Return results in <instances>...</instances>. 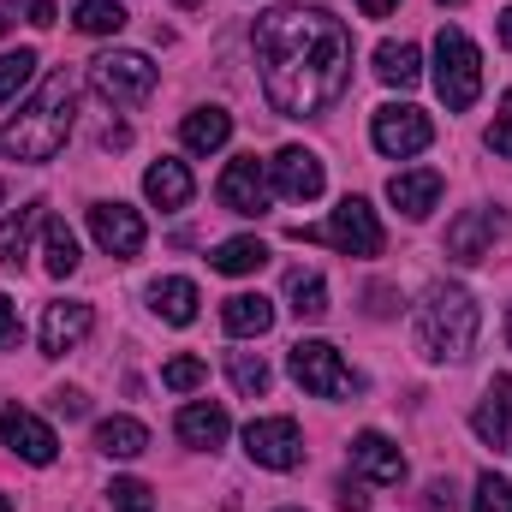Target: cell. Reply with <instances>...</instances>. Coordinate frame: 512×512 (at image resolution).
I'll return each instance as SVG.
<instances>
[{
  "label": "cell",
  "instance_id": "1",
  "mask_svg": "<svg viewBox=\"0 0 512 512\" xmlns=\"http://www.w3.org/2000/svg\"><path fill=\"white\" fill-rule=\"evenodd\" d=\"M262 96L286 120L334 108L352 84V30L322 6H274L251 30Z\"/></svg>",
  "mask_w": 512,
  "mask_h": 512
},
{
  "label": "cell",
  "instance_id": "2",
  "mask_svg": "<svg viewBox=\"0 0 512 512\" xmlns=\"http://www.w3.org/2000/svg\"><path fill=\"white\" fill-rule=\"evenodd\" d=\"M72 137V78L54 72L42 78V90L0 126V149L12 161H54Z\"/></svg>",
  "mask_w": 512,
  "mask_h": 512
},
{
  "label": "cell",
  "instance_id": "3",
  "mask_svg": "<svg viewBox=\"0 0 512 512\" xmlns=\"http://www.w3.org/2000/svg\"><path fill=\"white\" fill-rule=\"evenodd\" d=\"M477 328H483V316H477V298L465 286H429V298L417 304V346L435 364L465 358L477 346Z\"/></svg>",
  "mask_w": 512,
  "mask_h": 512
},
{
  "label": "cell",
  "instance_id": "4",
  "mask_svg": "<svg viewBox=\"0 0 512 512\" xmlns=\"http://www.w3.org/2000/svg\"><path fill=\"white\" fill-rule=\"evenodd\" d=\"M435 90H441V102H447L453 114L477 108V96H483L477 42H471L465 30H453V24H441V36H435Z\"/></svg>",
  "mask_w": 512,
  "mask_h": 512
},
{
  "label": "cell",
  "instance_id": "5",
  "mask_svg": "<svg viewBox=\"0 0 512 512\" xmlns=\"http://www.w3.org/2000/svg\"><path fill=\"white\" fill-rule=\"evenodd\" d=\"M286 239H304V245L322 239L340 256H382V221H376V209L364 197H346L328 227H286Z\"/></svg>",
  "mask_w": 512,
  "mask_h": 512
},
{
  "label": "cell",
  "instance_id": "6",
  "mask_svg": "<svg viewBox=\"0 0 512 512\" xmlns=\"http://www.w3.org/2000/svg\"><path fill=\"white\" fill-rule=\"evenodd\" d=\"M90 84H96V96H102L108 108H137V102L155 96V66H149V54L108 48V54L90 60Z\"/></svg>",
  "mask_w": 512,
  "mask_h": 512
},
{
  "label": "cell",
  "instance_id": "7",
  "mask_svg": "<svg viewBox=\"0 0 512 512\" xmlns=\"http://www.w3.org/2000/svg\"><path fill=\"white\" fill-rule=\"evenodd\" d=\"M286 370H292V382L304 387V393H316V399H346L358 387V376L346 370V358L328 340H298L286 352Z\"/></svg>",
  "mask_w": 512,
  "mask_h": 512
},
{
  "label": "cell",
  "instance_id": "8",
  "mask_svg": "<svg viewBox=\"0 0 512 512\" xmlns=\"http://www.w3.org/2000/svg\"><path fill=\"white\" fill-rule=\"evenodd\" d=\"M370 137H376V149L382 155H417V149H429L435 143V120L423 114V108H405V102H387L376 108V120H370Z\"/></svg>",
  "mask_w": 512,
  "mask_h": 512
},
{
  "label": "cell",
  "instance_id": "9",
  "mask_svg": "<svg viewBox=\"0 0 512 512\" xmlns=\"http://www.w3.org/2000/svg\"><path fill=\"white\" fill-rule=\"evenodd\" d=\"M245 453L256 465H268V471H292L304 459V435H298L292 417H256L245 429Z\"/></svg>",
  "mask_w": 512,
  "mask_h": 512
},
{
  "label": "cell",
  "instance_id": "10",
  "mask_svg": "<svg viewBox=\"0 0 512 512\" xmlns=\"http://www.w3.org/2000/svg\"><path fill=\"white\" fill-rule=\"evenodd\" d=\"M0 441H6L24 465H54V453H60L54 429H48L42 417H30L24 405H6V411H0Z\"/></svg>",
  "mask_w": 512,
  "mask_h": 512
},
{
  "label": "cell",
  "instance_id": "11",
  "mask_svg": "<svg viewBox=\"0 0 512 512\" xmlns=\"http://www.w3.org/2000/svg\"><path fill=\"white\" fill-rule=\"evenodd\" d=\"M507 233V215L501 209H465L453 227H447V256L453 262H483L495 251V239Z\"/></svg>",
  "mask_w": 512,
  "mask_h": 512
},
{
  "label": "cell",
  "instance_id": "12",
  "mask_svg": "<svg viewBox=\"0 0 512 512\" xmlns=\"http://www.w3.org/2000/svg\"><path fill=\"white\" fill-rule=\"evenodd\" d=\"M221 203L233 209V215H268V173H262V161L256 155H233L227 161V173H221Z\"/></svg>",
  "mask_w": 512,
  "mask_h": 512
},
{
  "label": "cell",
  "instance_id": "13",
  "mask_svg": "<svg viewBox=\"0 0 512 512\" xmlns=\"http://www.w3.org/2000/svg\"><path fill=\"white\" fill-rule=\"evenodd\" d=\"M90 328H96V310H90L84 298H54V304L42 310V352H48V358H66Z\"/></svg>",
  "mask_w": 512,
  "mask_h": 512
},
{
  "label": "cell",
  "instance_id": "14",
  "mask_svg": "<svg viewBox=\"0 0 512 512\" xmlns=\"http://www.w3.org/2000/svg\"><path fill=\"white\" fill-rule=\"evenodd\" d=\"M274 185H280V197H292V203H316L322 197V185H328V173H322V161L310 155V149H298V143H286L274 161Z\"/></svg>",
  "mask_w": 512,
  "mask_h": 512
},
{
  "label": "cell",
  "instance_id": "15",
  "mask_svg": "<svg viewBox=\"0 0 512 512\" xmlns=\"http://www.w3.org/2000/svg\"><path fill=\"white\" fill-rule=\"evenodd\" d=\"M90 233H96L102 251L120 256V262L143 251V215L126 209V203H96V209H90Z\"/></svg>",
  "mask_w": 512,
  "mask_h": 512
},
{
  "label": "cell",
  "instance_id": "16",
  "mask_svg": "<svg viewBox=\"0 0 512 512\" xmlns=\"http://www.w3.org/2000/svg\"><path fill=\"white\" fill-rule=\"evenodd\" d=\"M352 465L370 477V483H382V489H393V483H405V453L387 441L382 429H364L358 441H352Z\"/></svg>",
  "mask_w": 512,
  "mask_h": 512
},
{
  "label": "cell",
  "instance_id": "17",
  "mask_svg": "<svg viewBox=\"0 0 512 512\" xmlns=\"http://www.w3.org/2000/svg\"><path fill=\"white\" fill-rule=\"evenodd\" d=\"M441 185H447V179H441L435 167H417V173H393V179H387V203H393V209H405V215L417 221V215H429V209L441 203Z\"/></svg>",
  "mask_w": 512,
  "mask_h": 512
},
{
  "label": "cell",
  "instance_id": "18",
  "mask_svg": "<svg viewBox=\"0 0 512 512\" xmlns=\"http://www.w3.org/2000/svg\"><path fill=\"white\" fill-rule=\"evenodd\" d=\"M191 191H197V185H191V167H185V161H167V155H161V161L143 173V197H149L161 215H167V209H185Z\"/></svg>",
  "mask_w": 512,
  "mask_h": 512
},
{
  "label": "cell",
  "instance_id": "19",
  "mask_svg": "<svg viewBox=\"0 0 512 512\" xmlns=\"http://www.w3.org/2000/svg\"><path fill=\"white\" fill-rule=\"evenodd\" d=\"M471 429H477L489 447H512V376H495V382H489V399L477 405Z\"/></svg>",
  "mask_w": 512,
  "mask_h": 512
},
{
  "label": "cell",
  "instance_id": "20",
  "mask_svg": "<svg viewBox=\"0 0 512 512\" xmlns=\"http://www.w3.org/2000/svg\"><path fill=\"white\" fill-rule=\"evenodd\" d=\"M221 322H227V334L251 340V334H268V328H274V304H268L262 292H233V298L221 304Z\"/></svg>",
  "mask_w": 512,
  "mask_h": 512
},
{
  "label": "cell",
  "instance_id": "21",
  "mask_svg": "<svg viewBox=\"0 0 512 512\" xmlns=\"http://www.w3.org/2000/svg\"><path fill=\"white\" fill-rule=\"evenodd\" d=\"M227 429H233V423H227V411H221V405H209V399L179 411V441H185V447H221V441H227Z\"/></svg>",
  "mask_w": 512,
  "mask_h": 512
},
{
  "label": "cell",
  "instance_id": "22",
  "mask_svg": "<svg viewBox=\"0 0 512 512\" xmlns=\"http://www.w3.org/2000/svg\"><path fill=\"white\" fill-rule=\"evenodd\" d=\"M179 137H185V149H197V155H215V149L233 137V114H227V108H197V114H185Z\"/></svg>",
  "mask_w": 512,
  "mask_h": 512
},
{
  "label": "cell",
  "instance_id": "23",
  "mask_svg": "<svg viewBox=\"0 0 512 512\" xmlns=\"http://www.w3.org/2000/svg\"><path fill=\"white\" fill-rule=\"evenodd\" d=\"M42 221V197H30V203H18L6 221H0V268H18L24 251H30V227Z\"/></svg>",
  "mask_w": 512,
  "mask_h": 512
},
{
  "label": "cell",
  "instance_id": "24",
  "mask_svg": "<svg viewBox=\"0 0 512 512\" xmlns=\"http://www.w3.org/2000/svg\"><path fill=\"white\" fill-rule=\"evenodd\" d=\"M149 304H155V316L161 322H173V328H185V322H197V286L191 280H155L149 286Z\"/></svg>",
  "mask_w": 512,
  "mask_h": 512
},
{
  "label": "cell",
  "instance_id": "25",
  "mask_svg": "<svg viewBox=\"0 0 512 512\" xmlns=\"http://www.w3.org/2000/svg\"><path fill=\"white\" fill-rule=\"evenodd\" d=\"M286 298H292V316L298 322H322L328 316V280L316 268H292L286 274Z\"/></svg>",
  "mask_w": 512,
  "mask_h": 512
},
{
  "label": "cell",
  "instance_id": "26",
  "mask_svg": "<svg viewBox=\"0 0 512 512\" xmlns=\"http://www.w3.org/2000/svg\"><path fill=\"white\" fill-rule=\"evenodd\" d=\"M376 78L393 84V90H411V84L423 78V54H417L411 42H382V48H376Z\"/></svg>",
  "mask_w": 512,
  "mask_h": 512
},
{
  "label": "cell",
  "instance_id": "27",
  "mask_svg": "<svg viewBox=\"0 0 512 512\" xmlns=\"http://www.w3.org/2000/svg\"><path fill=\"white\" fill-rule=\"evenodd\" d=\"M96 447H102L108 459H137V453L149 447V429H143L137 417H102V423H96Z\"/></svg>",
  "mask_w": 512,
  "mask_h": 512
},
{
  "label": "cell",
  "instance_id": "28",
  "mask_svg": "<svg viewBox=\"0 0 512 512\" xmlns=\"http://www.w3.org/2000/svg\"><path fill=\"white\" fill-rule=\"evenodd\" d=\"M78 239H72V227L66 221H48L42 227V268L54 274V280H66V274H78Z\"/></svg>",
  "mask_w": 512,
  "mask_h": 512
},
{
  "label": "cell",
  "instance_id": "29",
  "mask_svg": "<svg viewBox=\"0 0 512 512\" xmlns=\"http://www.w3.org/2000/svg\"><path fill=\"white\" fill-rule=\"evenodd\" d=\"M262 262H268V245L262 239H227V245H215V256H209L215 274H256Z\"/></svg>",
  "mask_w": 512,
  "mask_h": 512
},
{
  "label": "cell",
  "instance_id": "30",
  "mask_svg": "<svg viewBox=\"0 0 512 512\" xmlns=\"http://www.w3.org/2000/svg\"><path fill=\"white\" fill-rule=\"evenodd\" d=\"M78 30L84 36H120L126 30V6L120 0H78Z\"/></svg>",
  "mask_w": 512,
  "mask_h": 512
},
{
  "label": "cell",
  "instance_id": "31",
  "mask_svg": "<svg viewBox=\"0 0 512 512\" xmlns=\"http://www.w3.org/2000/svg\"><path fill=\"white\" fill-rule=\"evenodd\" d=\"M227 370H233V387H239L245 399H262L268 382H274V376H268V364H262V352H233V358H227Z\"/></svg>",
  "mask_w": 512,
  "mask_h": 512
},
{
  "label": "cell",
  "instance_id": "32",
  "mask_svg": "<svg viewBox=\"0 0 512 512\" xmlns=\"http://www.w3.org/2000/svg\"><path fill=\"white\" fill-rule=\"evenodd\" d=\"M36 78V54L30 48H18V54H0V102H12L24 84Z\"/></svg>",
  "mask_w": 512,
  "mask_h": 512
},
{
  "label": "cell",
  "instance_id": "33",
  "mask_svg": "<svg viewBox=\"0 0 512 512\" xmlns=\"http://www.w3.org/2000/svg\"><path fill=\"white\" fill-rule=\"evenodd\" d=\"M471 512H512V483L495 477V471H483V477H477V501H471Z\"/></svg>",
  "mask_w": 512,
  "mask_h": 512
},
{
  "label": "cell",
  "instance_id": "34",
  "mask_svg": "<svg viewBox=\"0 0 512 512\" xmlns=\"http://www.w3.org/2000/svg\"><path fill=\"white\" fill-rule=\"evenodd\" d=\"M209 382V364L203 358H173L167 370H161V387H173V393H191V387Z\"/></svg>",
  "mask_w": 512,
  "mask_h": 512
},
{
  "label": "cell",
  "instance_id": "35",
  "mask_svg": "<svg viewBox=\"0 0 512 512\" xmlns=\"http://www.w3.org/2000/svg\"><path fill=\"white\" fill-rule=\"evenodd\" d=\"M108 501H114V512H155L149 483H137V477H120V483L108 489Z\"/></svg>",
  "mask_w": 512,
  "mask_h": 512
},
{
  "label": "cell",
  "instance_id": "36",
  "mask_svg": "<svg viewBox=\"0 0 512 512\" xmlns=\"http://www.w3.org/2000/svg\"><path fill=\"white\" fill-rule=\"evenodd\" d=\"M423 512H459V489H453V477H435V483L423 489Z\"/></svg>",
  "mask_w": 512,
  "mask_h": 512
},
{
  "label": "cell",
  "instance_id": "37",
  "mask_svg": "<svg viewBox=\"0 0 512 512\" xmlns=\"http://www.w3.org/2000/svg\"><path fill=\"white\" fill-rule=\"evenodd\" d=\"M18 340H24V322H18V304H12V298L0 292V352H12Z\"/></svg>",
  "mask_w": 512,
  "mask_h": 512
},
{
  "label": "cell",
  "instance_id": "38",
  "mask_svg": "<svg viewBox=\"0 0 512 512\" xmlns=\"http://www.w3.org/2000/svg\"><path fill=\"white\" fill-rule=\"evenodd\" d=\"M334 507H340V512H370V489H364V483H352V477H346V483H340V489H334Z\"/></svg>",
  "mask_w": 512,
  "mask_h": 512
},
{
  "label": "cell",
  "instance_id": "39",
  "mask_svg": "<svg viewBox=\"0 0 512 512\" xmlns=\"http://www.w3.org/2000/svg\"><path fill=\"white\" fill-rule=\"evenodd\" d=\"M489 149H495V155H507V161H512V96H507V108H501V120L489 126Z\"/></svg>",
  "mask_w": 512,
  "mask_h": 512
},
{
  "label": "cell",
  "instance_id": "40",
  "mask_svg": "<svg viewBox=\"0 0 512 512\" xmlns=\"http://www.w3.org/2000/svg\"><path fill=\"white\" fill-rule=\"evenodd\" d=\"M54 411H66V417H84V411H90V399H84L78 387H60V393H54Z\"/></svg>",
  "mask_w": 512,
  "mask_h": 512
},
{
  "label": "cell",
  "instance_id": "41",
  "mask_svg": "<svg viewBox=\"0 0 512 512\" xmlns=\"http://www.w3.org/2000/svg\"><path fill=\"white\" fill-rule=\"evenodd\" d=\"M393 298H399L393 286H370V316H393V310H399Z\"/></svg>",
  "mask_w": 512,
  "mask_h": 512
},
{
  "label": "cell",
  "instance_id": "42",
  "mask_svg": "<svg viewBox=\"0 0 512 512\" xmlns=\"http://www.w3.org/2000/svg\"><path fill=\"white\" fill-rule=\"evenodd\" d=\"M30 24L48 30V24H54V0H30Z\"/></svg>",
  "mask_w": 512,
  "mask_h": 512
},
{
  "label": "cell",
  "instance_id": "43",
  "mask_svg": "<svg viewBox=\"0 0 512 512\" xmlns=\"http://www.w3.org/2000/svg\"><path fill=\"white\" fill-rule=\"evenodd\" d=\"M131 143V126H108L102 131V149H126Z\"/></svg>",
  "mask_w": 512,
  "mask_h": 512
},
{
  "label": "cell",
  "instance_id": "44",
  "mask_svg": "<svg viewBox=\"0 0 512 512\" xmlns=\"http://www.w3.org/2000/svg\"><path fill=\"white\" fill-rule=\"evenodd\" d=\"M393 6H399V0H358V12H364V18H387Z\"/></svg>",
  "mask_w": 512,
  "mask_h": 512
},
{
  "label": "cell",
  "instance_id": "45",
  "mask_svg": "<svg viewBox=\"0 0 512 512\" xmlns=\"http://www.w3.org/2000/svg\"><path fill=\"white\" fill-rule=\"evenodd\" d=\"M501 42L512 48V6H507V18H501Z\"/></svg>",
  "mask_w": 512,
  "mask_h": 512
},
{
  "label": "cell",
  "instance_id": "46",
  "mask_svg": "<svg viewBox=\"0 0 512 512\" xmlns=\"http://www.w3.org/2000/svg\"><path fill=\"white\" fill-rule=\"evenodd\" d=\"M6 30H12V6H0V36H6Z\"/></svg>",
  "mask_w": 512,
  "mask_h": 512
},
{
  "label": "cell",
  "instance_id": "47",
  "mask_svg": "<svg viewBox=\"0 0 512 512\" xmlns=\"http://www.w3.org/2000/svg\"><path fill=\"white\" fill-rule=\"evenodd\" d=\"M173 6H185V12H191V6H203V0H173Z\"/></svg>",
  "mask_w": 512,
  "mask_h": 512
},
{
  "label": "cell",
  "instance_id": "48",
  "mask_svg": "<svg viewBox=\"0 0 512 512\" xmlns=\"http://www.w3.org/2000/svg\"><path fill=\"white\" fill-rule=\"evenodd\" d=\"M507 346H512V310H507Z\"/></svg>",
  "mask_w": 512,
  "mask_h": 512
},
{
  "label": "cell",
  "instance_id": "49",
  "mask_svg": "<svg viewBox=\"0 0 512 512\" xmlns=\"http://www.w3.org/2000/svg\"><path fill=\"white\" fill-rule=\"evenodd\" d=\"M0 512H12V501H6V495H0Z\"/></svg>",
  "mask_w": 512,
  "mask_h": 512
},
{
  "label": "cell",
  "instance_id": "50",
  "mask_svg": "<svg viewBox=\"0 0 512 512\" xmlns=\"http://www.w3.org/2000/svg\"><path fill=\"white\" fill-rule=\"evenodd\" d=\"M441 6H465V0H441Z\"/></svg>",
  "mask_w": 512,
  "mask_h": 512
},
{
  "label": "cell",
  "instance_id": "51",
  "mask_svg": "<svg viewBox=\"0 0 512 512\" xmlns=\"http://www.w3.org/2000/svg\"><path fill=\"white\" fill-rule=\"evenodd\" d=\"M280 512H298V507H280Z\"/></svg>",
  "mask_w": 512,
  "mask_h": 512
},
{
  "label": "cell",
  "instance_id": "52",
  "mask_svg": "<svg viewBox=\"0 0 512 512\" xmlns=\"http://www.w3.org/2000/svg\"><path fill=\"white\" fill-rule=\"evenodd\" d=\"M0 197H6V185H0Z\"/></svg>",
  "mask_w": 512,
  "mask_h": 512
}]
</instances>
